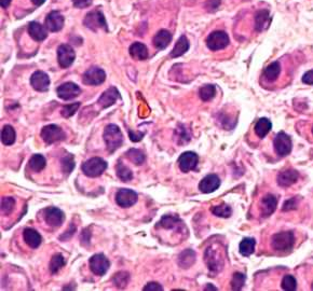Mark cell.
Instances as JSON below:
<instances>
[{
    "mask_svg": "<svg viewBox=\"0 0 313 291\" xmlns=\"http://www.w3.org/2000/svg\"><path fill=\"white\" fill-rule=\"evenodd\" d=\"M104 140L107 149L109 152H114L123 144V135L119 129V126L115 124H109L105 127L104 131Z\"/></svg>",
    "mask_w": 313,
    "mask_h": 291,
    "instance_id": "cell-1",
    "label": "cell"
},
{
    "mask_svg": "<svg viewBox=\"0 0 313 291\" xmlns=\"http://www.w3.org/2000/svg\"><path fill=\"white\" fill-rule=\"evenodd\" d=\"M295 243V236L292 231L277 233L271 238V246L276 251L280 253H288L293 249Z\"/></svg>",
    "mask_w": 313,
    "mask_h": 291,
    "instance_id": "cell-2",
    "label": "cell"
},
{
    "mask_svg": "<svg viewBox=\"0 0 313 291\" xmlns=\"http://www.w3.org/2000/svg\"><path fill=\"white\" fill-rule=\"evenodd\" d=\"M107 169V163L101 159V157H92V159L86 161L82 164V171L83 174L87 177H95L101 176Z\"/></svg>",
    "mask_w": 313,
    "mask_h": 291,
    "instance_id": "cell-3",
    "label": "cell"
},
{
    "mask_svg": "<svg viewBox=\"0 0 313 291\" xmlns=\"http://www.w3.org/2000/svg\"><path fill=\"white\" fill-rule=\"evenodd\" d=\"M41 138L47 145H52L56 141L65 140L66 135L60 126L55 124H49L42 129Z\"/></svg>",
    "mask_w": 313,
    "mask_h": 291,
    "instance_id": "cell-4",
    "label": "cell"
},
{
    "mask_svg": "<svg viewBox=\"0 0 313 291\" xmlns=\"http://www.w3.org/2000/svg\"><path fill=\"white\" fill-rule=\"evenodd\" d=\"M273 147L278 156H286L291 154L293 144L291 137L288 136L286 133L280 132L278 133L273 140Z\"/></svg>",
    "mask_w": 313,
    "mask_h": 291,
    "instance_id": "cell-5",
    "label": "cell"
},
{
    "mask_svg": "<svg viewBox=\"0 0 313 291\" xmlns=\"http://www.w3.org/2000/svg\"><path fill=\"white\" fill-rule=\"evenodd\" d=\"M229 44V36L227 33L216 31L209 34L207 38V46L211 51H219L226 48Z\"/></svg>",
    "mask_w": 313,
    "mask_h": 291,
    "instance_id": "cell-6",
    "label": "cell"
},
{
    "mask_svg": "<svg viewBox=\"0 0 313 291\" xmlns=\"http://www.w3.org/2000/svg\"><path fill=\"white\" fill-rule=\"evenodd\" d=\"M89 264L92 272L97 276L105 275L110 266L109 260L103 254H96L92 256L89 260Z\"/></svg>",
    "mask_w": 313,
    "mask_h": 291,
    "instance_id": "cell-7",
    "label": "cell"
},
{
    "mask_svg": "<svg viewBox=\"0 0 313 291\" xmlns=\"http://www.w3.org/2000/svg\"><path fill=\"white\" fill-rule=\"evenodd\" d=\"M106 79V73L102 68L92 67L83 73L82 81L87 86H100Z\"/></svg>",
    "mask_w": 313,
    "mask_h": 291,
    "instance_id": "cell-8",
    "label": "cell"
},
{
    "mask_svg": "<svg viewBox=\"0 0 313 291\" xmlns=\"http://www.w3.org/2000/svg\"><path fill=\"white\" fill-rule=\"evenodd\" d=\"M76 58L74 49L70 44H62L57 49V61L62 68H68L72 65Z\"/></svg>",
    "mask_w": 313,
    "mask_h": 291,
    "instance_id": "cell-9",
    "label": "cell"
},
{
    "mask_svg": "<svg viewBox=\"0 0 313 291\" xmlns=\"http://www.w3.org/2000/svg\"><path fill=\"white\" fill-rule=\"evenodd\" d=\"M83 23H85V25L87 28L93 29V31H96L97 28H103L104 31H107V23L105 17L99 10L87 13Z\"/></svg>",
    "mask_w": 313,
    "mask_h": 291,
    "instance_id": "cell-10",
    "label": "cell"
},
{
    "mask_svg": "<svg viewBox=\"0 0 313 291\" xmlns=\"http://www.w3.org/2000/svg\"><path fill=\"white\" fill-rule=\"evenodd\" d=\"M43 213H45V221L47 224L52 228H58L65 220L64 213L57 207H48L43 210Z\"/></svg>",
    "mask_w": 313,
    "mask_h": 291,
    "instance_id": "cell-11",
    "label": "cell"
},
{
    "mask_svg": "<svg viewBox=\"0 0 313 291\" xmlns=\"http://www.w3.org/2000/svg\"><path fill=\"white\" fill-rule=\"evenodd\" d=\"M56 93L61 100L70 101L72 98H76L80 95L81 88L74 82H66L57 87Z\"/></svg>",
    "mask_w": 313,
    "mask_h": 291,
    "instance_id": "cell-12",
    "label": "cell"
},
{
    "mask_svg": "<svg viewBox=\"0 0 313 291\" xmlns=\"http://www.w3.org/2000/svg\"><path fill=\"white\" fill-rule=\"evenodd\" d=\"M199 156L192 151H187L178 157V166L183 172H188L197 169Z\"/></svg>",
    "mask_w": 313,
    "mask_h": 291,
    "instance_id": "cell-13",
    "label": "cell"
},
{
    "mask_svg": "<svg viewBox=\"0 0 313 291\" xmlns=\"http://www.w3.org/2000/svg\"><path fill=\"white\" fill-rule=\"evenodd\" d=\"M116 202L120 207L128 208V207L133 206L138 202V194L133 190L121 189L117 192Z\"/></svg>",
    "mask_w": 313,
    "mask_h": 291,
    "instance_id": "cell-14",
    "label": "cell"
},
{
    "mask_svg": "<svg viewBox=\"0 0 313 291\" xmlns=\"http://www.w3.org/2000/svg\"><path fill=\"white\" fill-rule=\"evenodd\" d=\"M31 86L38 92H46L50 86V78L46 72L40 70L35 71L31 77Z\"/></svg>",
    "mask_w": 313,
    "mask_h": 291,
    "instance_id": "cell-15",
    "label": "cell"
},
{
    "mask_svg": "<svg viewBox=\"0 0 313 291\" xmlns=\"http://www.w3.org/2000/svg\"><path fill=\"white\" fill-rule=\"evenodd\" d=\"M204 258H205V262H207L209 271L217 273L222 270L224 262H223L221 255H218L217 251H215L211 247L208 248V250L205 251Z\"/></svg>",
    "mask_w": 313,
    "mask_h": 291,
    "instance_id": "cell-16",
    "label": "cell"
},
{
    "mask_svg": "<svg viewBox=\"0 0 313 291\" xmlns=\"http://www.w3.org/2000/svg\"><path fill=\"white\" fill-rule=\"evenodd\" d=\"M221 186V179L215 174L205 176L204 178L200 181L199 189L203 193H212L215 190H217Z\"/></svg>",
    "mask_w": 313,
    "mask_h": 291,
    "instance_id": "cell-17",
    "label": "cell"
},
{
    "mask_svg": "<svg viewBox=\"0 0 313 291\" xmlns=\"http://www.w3.org/2000/svg\"><path fill=\"white\" fill-rule=\"evenodd\" d=\"M120 93L115 86H110L108 90H106L97 101V103L102 106V108H108L114 105L117 100H120Z\"/></svg>",
    "mask_w": 313,
    "mask_h": 291,
    "instance_id": "cell-18",
    "label": "cell"
},
{
    "mask_svg": "<svg viewBox=\"0 0 313 291\" xmlns=\"http://www.w3.org/2000/svg\"><path fill=\"white\" fill-rule=\"evenodd\" d=\"M46 27L53 33L60 32L64 26V17L58 11H52L46 18Z\"/></svg>",
    "mask_w": 313,
    "mask_h": 291,
    "instance_id": "cell-19",
    "label": "cell"
},
{
    "mask_svg": "<svg viewBox=\"0 0 313 291\" xmlns=\"http://www.w3.org/2000/svg\"><path fill=\"white\" fill-rule=\"evenodd\" d=\"M298 178H299L298 171L290 169V170L281 171L277 177V181H278V185L280 187L287 188V187H291L292 185H294L295 182H297Z\"/></svg>",
    "mask_w": 313,
    "mask_h": 291,
    "instance_id": "cell-20",
    "label": "cell"
},
{
    "mask_svg": "<svg viewBox=\"0 0 313 291\" xmlns=\"http://www.w3.org/2000/svg\"><path fill=\"white\" fill-rule=\"evenodd\" d=\"M278 206V200L277 197L273 194H266L262 197L261 202V216L263 218H267V217L271 216L275 213Z\"/></svg>",
    "mask_w": 313,
    "mask_h": 291,
    "instance_id": "cell-21",
    "label": "cell"
},
{
    "mask_svg": "<svg viewBox=\"0 0 313 291\" xmlns=\"http://www.w3.org/2000/svg\"><path fill=\"white\" fill-rule=\"evenodd\" d=\"M271 23V17L268 10H261L255 16V29L257 32H263Z\"/></svg>",
    "mask_w": 313,
    "mask_h": 291,
    "instance_id": "cell-22",
    "label": "cell"
},
{
    "mask_svg": "<svg viewBox=\"0 0 313 291\" xmlns=\"http://www.w3.org/2000/svg\"><path fill=\"white\" fill-rule=\"evenodd\" d=\"M28 34L34 40L43 41L48 37L46 28L38 22H31L28 25Z\"/></svg>",
    "mask_w": 313,
    "mask_h": 291,
    "instance_id": "cell-23",
    "label": "cell"
},
{
    "mask_svg": "<svg viewBox=\"0 0 313 291\" xmlns=\"http://www.w3.org/2000/svg\"><path fill=\"white\" fill-rule=\"evenodd\" d=\"M23 238H24V240L26 241V244L32 248H38L42 241L41 235L39 234L36 230H34L32 228H27L24 230Z\"/></svg>",
    "mask_w": 313,
    "mask_h": 291,
    "instance_id": "cell-24",
    "label": "cell"
},
{
    "mask_svg": "<svg viewBox=\"0 0 313 291\" xmlns=\"http://www.w3.org/2000/svg\"><path fill=\"white\" fill-rule=\"evenodd\" d=\"M171 41H172V34H170V32L165 31V29H161V31L156 33L153 40L154 46L158 50H164Z\"/></svg>",
    "mask_w": 313,
    "mask_h": 291,
    "instance_id": "cell-25",
    "label": "cell"
},
{
    "mask_svg": "<svg viewBox=\"0 0 313 291\" xmlns=\"http://www.w3.org/2000/svg\"><path fill=\"white\" fill-rule=\"evenodd\" d=\"M130 55L138 61H144L148 58V49L145 44L135 42L130 47Z\"/></svg>",
    "mask_w": 313,
    "mask_h": 291,
    "instance_id": "cell-26",
    "label": "cell"
},
{
    "mask_svg": "<svg viewBox=\"0 0 313 291\" xmlns=\"http://www.w3.org/2000/svg\"><path fill=\"white\" fill-rule=\"evenodd\" d=\"M281 72V65L280 62H273L270 65L267 66L265 70L262 72V77L268 82H275L280 76Z\"/></svg>",
    "mask_w": 313,
    "mask_h": 291,
    "instance_id": "cell-27",
    "label": "cell"
},
{
    "mask_svg": "<svg viewBox=\"0 0 313 291\" xmlns=\"http://www.w3.org/2000/svg\"><path fill=\"white\" fill-rule=\"evenodd\" d=\"M189 50V41L186 36L180 37L171 52V57H179Z\"/></svg>",
    "mask_w": 313,
    "mask_h": 291,
    "instance_id": "cell-28",
    "label": "cell"
},
{
    "mask_svg": "<svg viewBox=\"0 0 313 291\" xmlns=\"http://www.w3.org/2000/svg\"><path fill=\"white\" fill-rule=\"evenodd\" d=\"M271 129H272L271 121L267 119V118H261V119H259L257 121L255 129L254 130H255L256 135L259 138H265L268 135V133L271 131Z\"/></svg>",
    "mask_w": 313,
    "mask_h": 291,
    "instance_id": "cell-29",
    "label": "cell"
},
{
    "mask_svg": "<svg viewBox=\"0 0 313 291\" xmlns=\"http://www.w3.org/2000/svg\"><path fill=\"white\" fill-rule=\"evenodd\" d=\"M156 224H158L156 225V228L160 226V228L171 230V229H175L176 226H178L180 224H183V223H182V220L178 218V217L165 215L162 217V218H161V220Z\"/></svg>",
    "mask_w": 313,
    "mask_h": 291,
    "instance_id": "cell-30",
    "label": "cell"
},
{
    "mask_svg": "<svg viewBox=\"0 0 313 291\" xmlns=\"http://www.w3.org/2000/svg\"><path fill=\"white\" fill-rule=\"evenodd\" d=\"M255 246H256V241L252 238H245L242 240L241 243H240L239 246V251L243 257H249L254 251H255Z\"/></svg>",
    "mask_w": 313,
    "mask_h": 291,
    "instance_id": "cell-31",
    "label": "cell"
},
{
    "mask_svg": "<svg viewBox=\"0 0 313 291\" xmlns=\"http://www.w3.org/2000/svg\"><path fill=\"white\" fill-rule=\"evenodd\" d=\"M16 131L11 125H4L1 132V142L4 146H11L16 141Z\"/></svg>",
    "mask_w": 313,
    "mask_h": 291,
    "instance_id": "cell-32",
    "label": "cell"
},
{
    "mask_svg": "<svg viewBox=\"0 0 313 291\" xmlns=\"http://www.w3.org/2000/svg\"><path fill=\"white\" fill-rule=\"evenodd\" d=\"M195 261V253L192 250H185L184 253L179 255L178 257V264L184 269H188L191 266Z\"/></svg>",
    "mask_w": 313,
    "mask_h": 291,
    "instance_id": "cell-33",
    "label": "cell"
},
{
    "mask_svg": "<svg viewBox=\"0 0 313 291\" xmlns=\"http://www.w3.org/2000/svg\"><path fill=\"white\" fill-rule=\"evenodd\" d=\"M28 164L33 171L39 172L45 169L46 165H47V161L45 159V156L41 155V154H34L31 157V160H29Z\"/></svg>",
    "mask_w": 313,
    "mask_h": 291,
    "instance_id": "cell-34",
    "label": "cell"
},
{
    "mask_svg": "<svg viewBox=\"0 0 313 291\" xmlns=\"http://www.w3.org/2000/svg\"><path fill=\"white\" fill-rule=\"evenodd\" d=\"M116 171H117V176H118L122 181L128 182L133 179V172H132V171L128 166L122 164L121 161H119L118 164H117Z\"/></svg>",
    "mask_w": 313,
    "mask_h": 291,
    "instance_id": "cell-35",
    "label": "cell"
},
{
    "mask_svg": "<svg viewBox=\"0 0 313 291\" xmlns=\"http://www.w3.org/2000/svg\"><path fill=\"white\" fill-rule=\"evenodd\" d=\"M211 211L213 215L217 217H222V218H228V217H230L232 214L231 207L226 203H223L218 206H214Z\"/></svg>",
    "mask_w": 313,
    "mask_h": 291,
    "instance_id": "cell-36",
    "label": "cell"
},
{
    "mask_svg": "<svg viewBox=\"0 0 313 291\" xmlns=\"http://www.w3.org/2000/svg\"><path fill=\"white\" fill-rule=\"evenodd\" d=\"M64 265H65L64 257H63L61 254H56L52 257L49 268H50V271H51L52 274H56Z\"/></svg>",
    "mask_w": 313,
    "mask_h": 291,
    "instance_id": "cell-37",
    "label": "cell"
},
{
    "mask_svg": "<svg viewBox=\"0 0 313 291\" xmlns=\"http://www.w3.org/2000/svg\"><path fill=\"white\" fill-rule=\"evenodd\" d=\"M199 94L200 98H201L203 102H209L212 100L215 94H216V87L213 85H207L200 88Z\"/></svg>",
    "mask_w": 313,
    "mask_h": 291,
    "instance_id": "cell-38",
    "label": "cell"
},
{
    "mask_svg": "<svg viewBox=\"0 0 313 291\" xmlns=\"http://www.w3.org/2000/svg\"><path fill=\"white\" fill-rule=\"evenodd\" d=\"M126 156L128 159L133 162L135 165H141L145 162V155L143 152L139 149H130L126 152Z\"/></svg>",
    "mask_w": 313,
    "mask_h": 291,
    "instance_id": "cell-39",
    "label": "cell"
},
{
    "mask_svg": "<svg viewBox=\"0 0 313 291\" xmlns=\"http://www.w3.org/2000/svg\"><path fill=\"white\" fill-rule=\"evenodd\" d=\"M245 275L242 274V273H240V272H237V273H234L233 276H232V279H231V288L232 290H241L243 287H244V285H245Z\"/></svg>",
    "mask_w": 313,
    "mask_h": 291,
    "instance_id": "cell-40",
    "label": "cell"
},
{
    "mask_svg": "<svg viewBox=\"0 0 313 291\" xmlns=\"http://www.w3.org/2000/svg\"><path fill=\"white\" fill-rule=\"evenodd\" d=\"M62 163V171L65 172V174H70V172L75 169V160L74 155L67 154L66 156L63 157L61 160Z\"/></svg>",
    "mask_w": 313,
    "mask_h": 291,
    "instance_id": "cell-41",
    "label": "cell"
},
{
    "mask_svg": "<svg viewBox=\"0 0 313 291\" xmlns=\"http://www.w3.org/2000/svg\"><path fill=\"white\" fill-rule=\"evenodd\" d=\"M282 288L285 291H294L297 288V282L294 276L285 275L282 279Z\"/></svg>",
    "mask_w": 313,
    "mask_h": 291,
    "instance_id": "cell-42",
    "label": "cell"
},
{
    "mask_svg": "<svg viewBox=\"0 0 313 291\" xmlns=\"http://www.w3.org/2000/svg\"><path fill=\"white\" fill-rule=\"evenodd\" d=\"M129 278H130V276L128 273L119 272V273L114 275V278H112V280H114V283L117 287L123 288V287H125L126 284H128Z\"/></svg>",
    "mask_w": 313,
    "mask_h": 291,
    "instance_id": "cell-43",
    "label": "cell"
},
{
    "mask_svg": "<svg viewBox=\"0 0 313 291\" xmlns=\"http://www.w3.org/2000/svg\"><path fill=\"white\" fill-rule=\"evenodd\" d=\"M16 206V200L13 197H3L1 201V211L2 214H10Z\"/></svg>",
    "mask_w": 313,
    "mask_h": 291,
    "instance_id": "cell-44",
    "label": "cell"
},
{
    "mask_svg": "<svg viewBox=\"0 0 313 291\" xmlns=\"http://www.w3.org/2000/svg\"><path fill=\"white\" fill-rule=\"evenodd\" d=\"M80 103H70V105L64 106L62 109V116L64 118H70L71 116L75 115V112L79 109Z\"/></svg>",
    "mask_w": 313,
    "mask_h": 291,
    "instance_id": "cell-45",
    "label": "cell"
},
{
    "mask_svg": "<svg viewBox=\"0 0 313 291\" xmlns=\"http://www.w3.org/2000/svg\"><path fill=\"white\" fill-rule=\"evenodd\" d=\"M298 206V200L297 197H292V199L287 200L284 204H283L282 207V210L283 211H291V210H294L297 208Z\"/></svg>",
    "mask_w": 313,
    "mask_h": 291,
    "instance_id": "cell-46",
    "label": "cell"
},
{
    "mask_svg": "<svg viewBox=\"0 0 313 291\" xmlns=\"http://www.w3.org/2000/svg\"><path fill=\"white\" fill-rule=\"evenodd\" d=\"M144 290L145 291H162L163 288H162V286H161L159 283H156V282H153V283H149L147 284L144 287Z\"/></svg>",
    "mask_w": 313,
    "mask_h": 291,
    "instance_id": "cell-47",
    "label": "cell"
},
{
    "mask_svg": "<svg viewBox=\"0 0 313 291\" xmlns=\"http://www.w3.org/2000/svg\"><path fill=\"white\" fill-rule=\"evenodd\" d=\"M72 3H74V6L76 8L83 9V8L89 7L92 3V0H72Z\"/></svg>",
    "mask_w": 313,
    "mask_h": 291,
    "instance_id": "cell-48",
    "label": "cell"
},
{
    "mask_svg": "<svg viewBox=\"0 0 313 291\" xmlns=\"http://www.w3.org/2000/svg\"><path fill=\"white\" fill-rule=\"evenodd\" d=\"M302 82L308 86H313V69L305 73L304 77H302Z\"/></svg>",
    "mask_w": 313,
    "mask_h": 291,
    "instance_id": "cell-49",
    "label": "cell"
},
{
    "mask_svg": "<svg viewBox=\"0 0 313 291\" xmlns=\"http://www.w3.org/2000/svg\"><path fill=\"white\" fill-rule=\"evenodd\" d=\"M129 135H130V139L132 141L136 142V141H139V140L143 139V137H144L145 134H144V133H138V134H136V133H132L131 131H129Z\"/></svg>",
    "mask_w": 313,
    "mask_h": 291,
    "instance_id": "cell-50",
    "label": "cell"
},
{
    "mask_svg": "<svg viewBox=\"0 0 313 291\" xmlns=\"http://www.w3.org/2000/svg\"><path fill=\"white\" fill-rule=\"evenodd\" d=\"M10 2H11V0H1V7H2V8H7V7H9Z\"/></svg>",
    "mask_w": 313,
    "mask_h": 291,
    "instance_id": "cell-51",
    "label": "cell"
},
{
    "mask_svg": "<svg viewBox=\"0 0 313 291\" xmlns=\"http://www.w3.org/2000/svg\"><path fill=\"white\" fill-rule=\"evenodd\" d=\"M34 4H36V6H41V4L46 1V0H32Z\"/></svg>",
    "mask_w": 313,
    "mask_h": 291,
    "instance_id": "cell-52",
    "label": "cell"
},
{
    "mask_svg": "<svg viewBox=\"0 0 313 291\" xmlns=\"http://www.w3.org/2000/svg\"><path fill=\"white\" fill-rule=\"evenodd\" d=\"M209 289H213V290H217V288H215V287H212V286H209V287H207V290Z\"/></svg>",
    "mask_w": 313,
    "mask_h": 291,
    "instance_id": "cell-53",
    "label": "cell"
},
{
    "mask_svg": "<svg viewBox=\"0 0 313 291\" xmlns=\"http://www.w3.org/2000/svg\"><path fill=\"white\" fill-rule=\"evenodd\" d=\"M312 290H313V285H312Z\"/></svg>",
    "mask_w": 313,
    "mask_h": 291,
    "instance_id": "cell-54",
    "label": "cell"
},
{
    "mask_svg": "<svg viewBox=\"0 0 313 291\" xmlns=\"http://www.w3.org/2000/svg\"><path fill=\"white\" fill-rule=\"evenodd\" d=\"M312 132H313V130H312Z\"/></svg>",
    "mask_w": 313,
    "mask_h": 291,
    "instance_id": "cell-55",
    "label": "cell"
}]
</instances>
